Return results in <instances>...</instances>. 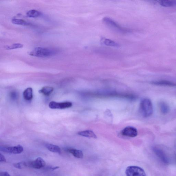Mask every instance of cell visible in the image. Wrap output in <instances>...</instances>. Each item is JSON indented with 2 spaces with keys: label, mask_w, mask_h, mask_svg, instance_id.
Wrapping results in <instances>:
<instances>
[{
  "label": "cell",
  "mask_w": 176,
  "mask_h": 176,
  "mask_svg": "<svg viewBox=\"0 0 176 176\" xmlns=\"http://www.w3.org/2000/svg\"><path fill=\"white\" fill-rule=\"evenodd\" d=\"M12 22L13 24L17 25H27L29 24L28 22L25 21V20L15 18L13 19H12Z\"/></svg>",
  "instance_id": "ffe728a7"
},
{
  "label": "cell",
  "mask_w": 176,
  "mask_h": 176,
  "mask_svg": "<svg viewBox=\"0 0 176 176\" xmlns=\"http://www.w3.org/2000/svg\"><path fill=\"white\" fill-rule=\"evenodd\" d=\"M46 147L49 151L52 152L60 153H61V150L58 146L55 145L47 144L46 145Z\"/></svg>",
  "instance_id": "9a60e30c"
},
{
  "label": "cell",
  "mask_w": 176,
  "mask_h": 176,
  "mask_svg": "<svg viewBox=\"0 0 176 176\" xmlns=\"http://www.w3.org/2000/svg\"><path fill=\"white\" fill-rule=\"evenodd\" d=\"M68 152H69L75 157L78 159H82L83 158V153L81 150H77L74 148H69L67 150Z\"/></svg>",
  "instance_id": "30bf717a"
},
{
  "label": "cell",
  "mask_w": 176,
  "mask_h": 176,
  "mask_svg": "<svg viewBox=\"0 0 176 176\" xmlns=\"http://www.w3.org/2000/svg\"><path fill=\"white\" fill-rule=\"evenodd\" d=\"M0 162H6V159L3 156V155L1 154H0Z\"/></svg>",
  "instance_id": "cb8c5ba5"
},
{
  "label": "cell",
  "mask_w": 176,
  "mask_h": 176,
  "mask_svg": "<svg viewBox=\"0 0 176 176\" xmlns=\"http://www.w3.org/2000/svg\"><path fill=\"white\" fill-rule=\"evenodd\" d=\"M159 107L160 111L164 114H166L169 113L170 110V107L168 104L164 102H161L159 104Z\"/></svg>",
  "instance_id": "ac0fdd59"
},
{
  "label": "cell",
  "mask_w": 176,
  "mask_h": 176,
  "mask_svg": "<svg viewBox=\"0 0 176 176\" xmlns=\"http://www.w3.org/2000/svg\"><path fill=\"white\" fill-rule=\"evenodd\" d=\"M0 176H10L9 174L7 172H1Z\"/></svg>",
  "instance_id": "603a6c76"
},
{
  "label": "cell",
  "mask_w": 176,
  "mask_h": 176,
  "mask_svg": "<svg viewBox=\"0 0 176 176\" xmlns=\"http://www.w3.org/2000/svg\"><path fill=\"white\" fill-rule=\"evenodd\" d=\"M24 99L26 101H31L33 97V90L32 88L29 87L26 89L23 92Z\"/></svg>",
  "instance_id": "8fae6325"
},
{
  "label": "cell",
  "mask_w": 176,
  "mask_h": 176,
  "mask_svg": "<svg viewBox=\"0 0 176 176\" xmlns=\"http://www.w3.org/2000/svg\"><path fill=\"white\" fill-rule=\"evenodd\" d=\"M72 106V103L69 101L58 103L52 101L49 104V107L52 109H65L71 107Z\"/></svg>",
  "instance_id": "5b68a950"
},
{
  "label": "cell",
  "mask_w": 176,
  "mask_h": 176,
  "mask_svg": "<svg viewBox=\"0 0 176 176\" xmlns=\"http://www.w3.org/2000/svg\"><path fill=\"white\" fill-rule=\"evenodd\" d=\"M23 45L20 44H15L11 46H5V49L6 50H12L16 49H19V48H21L23 47Z\"/></svg>",
  "instance_id": "7402d4cb"
},
{
  "label": "cell",
  "mask_w": 176,
  "mask_h": 176,
  "mask_svg": "<svg viewBox=\"0 0 176 176\" xmlns=\"http://www.w3.org/2000/svg\"><path fill=\"white\" fill-rule=\"evenodd\" d=\"M28 167L36 169L44 168L46 165V162L42 158L39 157L32 161H27Z\"/></svg>",
  "instance_id": "8992f818"
},
{
  "label": "cell",
  "mask_w": 176,
  "mask_h": 176,
  "mask_svg": "<svg viewBox=\"0 0 176 176\" xmlns=\"http://www.w3.org/2000/svg\"><path fill=\"white\" fill-rule=\"evenodd\" d=\"M77 134L84 137L93 138L94 139L97 138L96 134L91 130H87L81 131V132L77 133Z\"/></svg>",
  "instance_id": "7c38bea8"
},
{
  "label": "cell",
  "mask_w": 176,
  "mask_h": 176,
  "mask_svg": "<svg viewBox=\"0 0 176 176\" xmlns=\"http://www.w3.org/2000/svg\"><path fill=\"white\" fill-rule=\"evenodd\" d=\"M153 150L155 154L163 162V163L165 164H168L169 163L168 159L166 155L161 149L155 147L153 148Z\"/></svg>",
  "instance_id": "ba28073f"
},
{
  "label": "cell",
  "mask_w": 176,
  "mask_h": 176,
  "mask_svg": "<svg viewBox=\"0 0 176 176\" xmlns=\"http://www.w3.org/2000/svg\"><path fill=\"white\" fill-rule=\"evenodd\" d=\"M101 42L102 44L108 46H113V47H119V44L113 41L110 40L106 38H103L101 40Z\"/></svg>",
  "instance_id": "4fadbf2b"
},
{
  "label": "cell",
  "mask_w": 176,
  "mask_h": 176,
  "mask_svg": "<svg viewBox=\"0 0 176 176\" xmlns=\"http://www.w3.org/2000/svg\"><path fill=\"white\" fill-rule=\"evenodd\" d=\"M152 83L155 85L159 86H170V87L176 86V84L173 82L168 81H159L153 82Z\"/></svg>",
  "instance_id": "e0dca14e"
},
{
  "label": "cell",
  "mask_w": 176,
  "mask_h": 176,
  "mask_svg": "<svg viewBox=\"0 0 176 176\" xmlns=\"http://www.w3.org/2000/svg\"><path fill=\"white\" fill-rule=\"evenodd\" d=\"M161 6L165 7H171L176 6V1L170 0H161L158 1Z\"/></svg>",
  "instance_id": "5bb4252c"
},
{
  "label": "cell",
  "mask_w": 176,
  "mask_h": 176,
  "mask_svg": "<svg viewBox=\"0 0 176 176\" xmlns=\"http://www.w3.org/2000/svg\"><path fill=\"white\" fill-rule=\"evenodd\" d=\"M122 134L126 137H135L137 136L138 131L135 128L128 126L125 128L122 131Z\"/></svg>",
  "instance_id": "52a82bcc"
},
{
  "label": "cell",
  "mask_w": 176,
  "mask_h": 176,
  "mask_svg": "<svg viewBox=\"0 0 176 176\" xmlns=\"http://www.w3.org/2000/svg\"><path fill=\"white\" fill-rule=\"evenodd\" d=\"M54 90L53 88L50 87H43L39 91V93H41L45 96H49Z\"/></svg>",
  "instance_id": "2e32d148"
},
{
  "label": "cell",
  "mask_w": 176,
  "mask_h": 176,
  "mask_svg": "<svg viewBox=\"0 0 176 176\" xmlns=\"http://www.w3.org/2000/svg\"><path fill=\"white\" fill-rule=\"evenodd\" d=\"M125 173L127 176H146L144 170L138 166L128 167L125 170Z\"/></svg>",
  "instance_id": "3957f363"
},
{
  "label": "cell",
  "mask_w": 176,
  "mask_h": 176,
  "mask_svg": "<svg viewBox=\"0 0 176 176\" xmlns=\"http://www.w3.org/2000/svg\"><path fill=\"white\" fill-rule=\"evenodd\" d=\"M40 15V12L35 10H30L27 13V16L31 17V18H36V17H38Z\"/></svg>",
  "instance_id": "d6986e66"
},
{
  "label": "cell",
  "mask_w": 176,
  "mask_h": 176,
  "mask_svg": "<svg viewBox=\"0 0 176 176\" xmlns=\"http://www.w3.org/2000/svg\"><path fill=\"white\" fill-rule=\"evenodd\" d=\"M0 150L5 153L11 154H19L24 151V148L20 145L14 146H1Z\"/></svg>",
  "instance_id": "277c9868"
},
{
  "label": "cell",
  "mask_w": 176,
  "mask_h": 176,
  "mask_svg": "<svg viewBox=\"0 0 176 176\" xmlns=\"http://www.w3.org/2000/svg\"><path fill=\"white\" fill-rule=\"evenodd\" d=\"M103 21L107 25H108L110 27L118 31H124L123 30H122L121 27H120V26L117 25V23H116L111 19L108 18V17H105V18L103 19Z\"/></svg>",
  "instance_id": "9c48e42d"
},
{
  "label": "cell",
  "mask_w": 176,
  "mask_h": 176,
  "mask_svg": "<svg viewBox=\"0 0 176 176\" xmlns=\"http://www.w3.org/2000/svg\"><path fill=\"white\" fill-rule=\"evenodd\" d=\"M139 109L141 114L144 117L150 116L153 113L152 103L148 98H145L141 101Z\"/></svg>",
  "instance_id": "6da1fadb"
},
{
  "label": "cell",
  "mask_w": 176,
  "mask_h": 176,
  "mask_svg": "<svg viewBox=\"0 0 176 176\" xmlns=\"http://www.w3.org/2000/svg\"><path fill=\"white\" fill-rule=\"evenodd\" d=\"M59 168V167H48V169H49V170H50L52 171L54 170H55L56 169H58Z\"/></svg>",
  "instance_id": "d4e9b609"
},
{
  "label": "cell",
  "mask_w": 176,
  "mask_h": 176,
  "mask_svg": "<svg viewBox=\"0 0 176 176\" xmlns=\"http://www.w3.org/2000/svg\"><path fill=\"white\" fill-rule=\"evenodd\" d=\"M53 50L48 48L38 47L35 48L31 51L29 54L31 56L38 57L46 58L52 56L55 54Z\"/></svg>",
  "instance_id": "7a4b0ae2"
},
{
  "label": "cell",
  "mask_w": 176,
  "mask_h": 176,
  "mask_svg": "<svg viewBox=\"0 0 176 176\" xmlns=\"http://www.w3.org/2000/svg\"><path fill=\"white\" fill-rule=\"evenodd\" d=\"M15 168L18 169H22L28 168L27 162H21L13 164Z\"/></svg>",
  "instance_id": "44dd1931"
}]
</instances>
